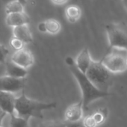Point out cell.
Wrapping results in <instances>:
<instances>
[{
    "label": "cell",
    "mask_w": 127,
    "mask_h": 127,
    "mask_svg": "<svg viewBox=\"0 0 127 127\" xmlns=\"http://www.w3.org/2000/svg\"><path fill=\"white\" fill-rule=\"evenodd\" d=\"M0 127H3V126H0Z\"/></svg>",
    "instance_id": "29"
},
{
    "label": "cell",
    "mask_w": 127,
    "mask_h": 127,
    "mask_svg": "<svg viewBox=\"0 0 127 127\" xmlns=\"http://www.w3.org/2000/svg\"><path fill=\"white\" fill-rule=\"evenodd\" d=\"M82 121H83V123L85 127H96L97 126V125L96 124L91 114L85 116L84 118L82 119Z\"/></svg>",
    "instance_id": "22"
},
{
    "label": "cell",
    "mask_w": 127,
    "mask_h": 127,
    "mask_svg": "<svg viewBox=\"0 0 127 127\" xmlns=\"http://www.w3.org/2000/svg\"><path fill=\"white\" fill-rule=\"evenodd\" d=\"M13 34L14 37L22 40L25 44L33 42V37L29 25H23L13 28Z\"/></svg>",
    "instance_id": "13"
},
{
    "label": "cell",
    "mask_w": 127,
    "mask_h": 127,
    "mask_svg": "<svg viewBox=\"0 0 127 127\" xmlns=\"http://www.w3.org/2000/svg\"><path fill=\"white\" fill-rule=\"evenodd\" d=\"M8 114L6 112H5L3 110H2V108H0V126H2V120H4V118L6 117Z\"/></svg>",
    "instance_id": "26"
},
{
    "label": "cell",
    "mask_w": 127,
    "mask_h": 127,
    "mask_svg": "<svg viewBox=\"0 0 127 127\" xmlns=\"http://www.w3.org/2000/svg\"><path fill=\"white\" fill-rule=\"evenodd\" d=\"M29 120L18 117L17 115H11V120L8 127H29Z\"/></svg>",
    "instance_id": "18"
},
{
    "label": "cell",
    "mask_w": 127,
    "mask_h": 127,
    "mask_svg": "<svg viewBox=\"0 0 127 127\" xmlns=\"http://www.w3.org/2000/svg\"><path fill=\"white\" fill-rule=\"evenodd\" d=\"M85 74L99 90L109 93L108 91L113 84L112 73L108 70L101 61L94 60Z\"/></svg>",
    "instance_id": "3"
},
{
    "label": "cell",
    "mask_w": 127,
    "mask_h": 127,
    "mask_svg": "<svg viewBox=\"0 0 127 127\" xmlns=\"http://www.w3.org/2000/svg\"><path fill=\"white\" fill-rule=\"evenodd\" d=\"M26 78L17 79L8 76L0 77V91L8 93H16L24 89L26 85Z\"/></svg>",
    "instance_id": "6"
},
{
    "label": "cell",
    "mask_w": 127,
    "mask_h": 127,
    "mask_svg": "<svg viewBox=\"0 0 127 127\" xmlns=\"http://www.w3.org/2000/svg\"><path fill=\"white\" fill-rule=\"evenodd\" d=\"M93 59L91 58V53L89 52L88 48L85 47L82 49V51L79 53L76 58L75 59V64L77 68L84 73L88 70L93 62Z\"/></svg>",
    "instance_id": "10"
},
{
    "label": "cell",
    "mask_w": 127,
    "mask_h": 127,
    "mask_svg": "<svg viewBox=\"0 0 127 127\" xmlns=\"http://www.w3.org/2000/svg\"><path fill=\"white\" fill-rule=\"evenodd\" d=\"M30 21V17L25 12L8 14L5 19L6 24L13 28L23 25H29Z\"/></svg>",
    "instance_id": "11"
},
{
    "label": "cell",
    "mask_w": 127,
    "mask_h": 127,
    "mask_svg": "<svg viewBox=\"0 0 127 127\" xmlns=\"http://www.w3.org/2000/svg\"><path fill=\"white\" fill-rule=\"evenodd\" d=\"M16 99L13 94L0 91V108L10 116L15 114Z\"/></svg>",
    "instance_id": "9"
},
{
    "label": "cell",
    "mask_w": 127,
    "mask_h": 127,
    "mask_svg": "<svg viewBox=\"0 0 127 127\" xmlns=\"http://www.w3.org/2000/svg\"><path fill=\"white\" fill-rule=\"evenodd\" d=\"M67 123V122H66ZM67 127H85L82 120L75 123H67Z\"/></svg>",
    "instance_id": "23"
},
{
    "label": "cell",
    "mask_w": 127,
    "mask_h": 127,
    "mask_svg": "<svg viewBox=\"0 0 127 127\" xmlns=\"http://www.w3.org/2000/svg\"><path fill=\"white\" fill-rule=\"evenodd\" d=\"M93 119L94 120L96 124L99 126L102 124L108 117V110L107 108H101L96 110L91 114Z\"/></svg>",
    "instance_id": "16"
},
{
    "label": "cell",
    "mask_w": 127,
    "mask_h": 127,
    "mask_svg": "<svg viewBox=\"0 0 127 127\" xmlns=\"http://www.w3.org/2000/svg\"><path fill=\"white\" fill-rule=\"evenodd\" d=\"M47 33L50 34H57L61 30V24L55 19H49L45 20Z\"/></svg>",
    "instance_id": "17"
},
{
    "label": "cell",
    "mask_w": 127,
    "mask_h": 127,
    "mask_svg": "<svg viewBox=\"0 0 127 127\" xmlns=\"http://www.w3.org/2000/svg\"><path fill=\"white\" fill-rule=\"evenodd\" d=\"M101 61L112 74L123 73L127 70V49H110Z\"/></svg>",
    "instance_id": "4"
},
{
    "label": "cell",
    "mask_w": 127,
    "mask_h": 127,
    "mask_svg": "<svg viewBox=\"0 0 127 127\" xmlns=\"http://www.w3.org/2000/svg\"><path fill=\"white\" fill-rule=\"evenodd\" d=\"M57 107L56 102H45L32 99L26 96L24 91L17 97L15 104V114L18 117L29 120L31 117L43 119V112L52 110Z\"/></svg>",
    "instance_id": "2"
},
{
    "label": "cell",
    "mask_w": 127,
    "mask_h": 127,
    "mask_svg": "<svg viewBox=\"0 0 127 127\" xmlns=\"http://www.w3.org/2000/svg\"><path fill=\"white\" fill-rule=\"evenodd\" d=\"M109 48L127 49V24L111 23L105 27Z\"/></svg>",
    "instance_id": "5"
},
{
    "label": "cell",
    "mask_w": 127,
    "mask_h": 127,
    "mask_svg": "<svg viewBox=\"0 0 127 127\" xmlns=\"http://www.w3.org/2000/svg\"><path fill=\"white\" fill-rule=\"evenodd\" d=\"M37 29H38V31H39L40 32H41V33H47L46 26L45 21L40 22V23H38V25H37Z\"/></svg>",
    "instance_id": "24"
},
{
    "label": "cell",
    "mask_w": 127,
    "mask_h": 127,
    "mask_svg": "<svg viewBox=\"0 0 127 127\" xmlns=\"http://www.w3.org/2000/svg\"><path fill=\"white\" fill-rule=\"evenodd\" d=\"M84 107L82 101L80 100L67 107L64 113V120L67 123H75L84 118Z\"/></svg>",
    "instance_id": "8"
},
{
    "label": "cell",
    "mask_w": 127,
    "mask_h": 127,
    "mask_svg": "<svg viewBox=\"0 0 127 127\" xmlns=\"http://www.w3.org/2000/svg\"><path fill=\"white\" fill-rule=\"evenodd\" d=\"M5 12L8 14L24 12V5L18 0H14L8 2L5 6Z\"/></svg>",
    "instance_id": "15"
},
{
    "label": "cell",
    "mask_w": 127,
    "mask_h": 127,
    "mask_svg": "<svg viewBox=\"0 0 127 127\" xmlns=\"http://www.w3.org/2000/svg\"><path fill=\"white\" fill-rule=\"evenodd\" d=\"M52 2L56 5H62L66 4L69 0H51Z\"/></svg>",
    "instance_id": "25"
},
{
    "label": "cell",
    "mask_w": 127,
    "mask_h": 127,
    "mask_svg": "<svg viewBox=\"0 0 127 127\" xmlns=\"http://www.w3.org/2000/svg\"><path fill=\"white\" fill-rule=\"evenodd\" d=\"M65 63L68 66L70 72L75 77L82 92V101L85 111H88L89 105L94 101L99 99L108 97L110 93L103 92L99 90L88 78L85 73L80 71L75 64V60L68 56L65 58Z\"/></svg>",
    "instance_id": "1"
},
{
    "label": "cell",
    "mask_w": 127,
    "mask_h": 127,
    "mask_svg": "<svg viewBox=\"0 0 127 127\" xmlns=\"http://www.w3.org/2000/svg\"><path fill=\"white\" fill-rule=\"evenodd\" d=\"M10 44H11V47L15 49V51H18V50H20V49H23L25 48V43L22 40H20L14 37H13L11 38V40L10 41Z\"/></svg>",
    "instance_id": "20"
},
{
    "label": "cell",
    "mask_w": 127,
    "mask_h": 127,
    "mask_svg": "<svg viewBox=\"0 0 127 127\" xmlns=\"http://www.w3.org/2000/svg\"><path fill=\"white\" fill-rule=\"evenodd\" d=\"M6 74L8 76L17 78V79H24L26 78L28 75L27 69H25L17 64L13 62L11 60L7 61L6 63Z\"/></svg>",
    "instance_id": "12"
},
{
    "label": "cell",
    "mask_w": 127,
    "mask_h": 127,
    "mask_svg": "<svg viewBox=\"0 0 127 127\" xmlns=\"http://www.w3.org/2000/svg\"><path fill=\"white\" fill-rule=\"evenodd\" d=\"M37 127H67V123L65 120H48L41 123Z\"/></svg>",
    "instance_id": "19"
},
{
    "label": "cell",
    "mask_w": 127,
    "mask_h": 127,
    "mask_svg": "<svg viewBox=\"0 0 127 127\" xmlns=\"http://www.w3.org/2000/svg\"><path fill=\"white\" fill-rule=\"evenodd\" d=\"M65 17L70 23H75L82 17V9L76 5H71L65 9Z\"/></svg>",
    "instance_id": "14"
},
{
    "label": "cell",
    "mask_w": 127,
    "mask_h": 127,
    "mask_svg": "<svg viewBox=\"0 0 127 127\" xmlns=\"http://www.w3.org/2000/svg\"><path fill=\"white\" fill-rule=\"evenodd\" d=\"M18 1L20 2L23 5H25L26 4V2H27V0H18Z\"/></svg>",
    "instance_id": "28"
},
{
    "label": "cell",
    "mask_w": 127,
    "mask_h": 127,
    "mask_svg": "<svg viewBox=\"0 0 127 127\" xmlns=\"http://www.w3.org/2000/svg\"><path fill=\"white\" fill-rule=\"evenodd\" d=\"M9 53L8 49L2 43H0V63H6V58Z\"/></svg>",
    "instance_id": "21"
},
{
    "label": "cell",
    "mask_w": 127,
    "mask_h": 127,
    "mask_svg": "<svg viewBox=\"0 0 127 127\" xmlns=\"http://www.w3.org/2000/svg\"><path fill=\"white\" fill-rule=\"evenodd\" d=\"M122 2H123V4L124 5V8H125L126 11H127V0H122Z\"/></svg>",
    "instance_id": "27"
},
{
    "label": "cell",
    "mask_w": 127,
    "mask_h": 127,
    "mask_svg": "<svg viewBox=\"0 0 127 127\" xmlns=\"http://www.w3.org/2000/svg\"><path fill=\"white\" fill-rule=\"evenodd\" d=\"M11 60L17 65L25 69H28L32 67L34 62V58L32 53L30 50L26 48L15 51V52L12 55Z\"/></svg>",
    "instance_id": "7"
}]
</instances>
